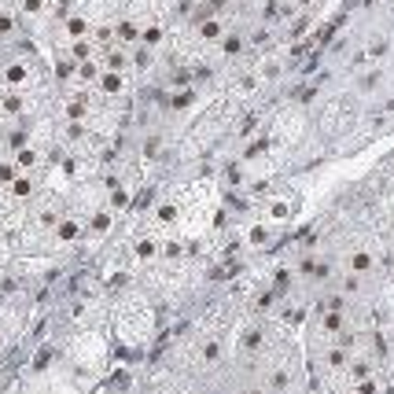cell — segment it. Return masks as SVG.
<instances>
[{
	"label": "cell",
	"instance_id": "1",
	"mask_svg": "<svg viewBox=\"0 0 394 394\" xmlns=\"http://www.w3.org/2000/svg\"><path fill=\"white\" fill-rule=\"evenodd\" d=\"M298 214V195L291 192H269V195H262L258 199V210H255V218L251 221H266V225L273 229H284V225H291Z\"/></svg>",
	"mask_w": 394,
	"mask_h": 394
},
{
	"label": "cell",
	"instance_id": "2",
	"mask_svg": "<svg viewBox=\"0 0 394 394\" xmlns=\"http://www.w3.org/2000/svg\"><path fill=\"white\" fill-rule=\"evenodd\" d=\"M240 240H243L247 251H269V247L280 240V229L266 225V221H247L240 229Z\"/></svg>",
	"mask_w": 394,
	"mask_h": 394
}]
</instances>
